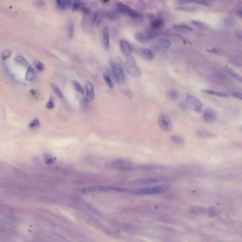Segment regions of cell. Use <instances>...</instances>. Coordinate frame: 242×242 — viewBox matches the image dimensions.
<instances>
[{
    "label": "cell",
    "mask_w": 242,
    "mask_h": 242,
    "mask_svg": "<svg viewBox=\"0 0 242 242\" xmlns=\"http://www.w3.org/2000/svg\"><path fill=\"white\" fill-rule=\"evenodd\" d=\"M224 71L227 74L230 75L231 77L234 78V79H236L237 80H238V82H240L242 83V77L240 76L239 74H237L235 72H234L232 70L229 69L227 68H225L224 69Z\"/></svg>",
    "instance_id": "484cf974"
},
{
    "label": "cell",
    "mask_w": 242,
    "mask_h": 242,
    "mask_svg": "<svg viewBox=\"0 0 242 242\" xmlns=\"http://www.w3.org/2000/svg\"><path fill=\"white\" fill-rule=\"evenodd\" d=\"M83 14L84 16L82 21V26L84 30H88L90 27L91 24H92L93 17L92 11L91 10V9H90V10Z\"/></svg>",
    "instance_id": "7c38bea8"
},
{
    "label": "cell",
    "mask_w": 242,
    "mask_h": 242,
    "mask_svg": "<svg viewBox=\"0 0 242 242\" xmlns=\"http://www.w3.org/2000/svg\"><path fill=\"white\" fill-rule=\"evenodd\" d=\"M34 64L37 69L40 71H43L44 69V65L42 62L38 60H34Z\"/></svg>",
    "instance_id": "60d3db41"
},
{
    "label": "cell",
    "mask_w": 242,
    "mask_h": 242,
    "mask_svg": "<svg viewBox=\"0 0 242 242\" xmlns=\"http://www.w3.org/2000/svg\"><path fill=\"white\" fill-rule=\"evenodd\" d=\"M203 118L208 122H213L218 118V113L212 108H207L203 111Z\"/></svg>",
    "instance_id": "30bf717a"
},
{
    "label": "cell",
    "mask_w": 242,
    "mask_h": 242,
    "mask_svg": "<svg viewBox=\"0 0 242 242\" xmlns=\"http://www.w3.org/2000/svg\"><path fill=\"white\" fill-rule=\"evenodd\" d=\"M172 27L174 30L181 33H187L193 30V29L190 27L185 24H176L173 25Z\"/></svg>",
    "instance_id": "ffe728a7"
},
{
    "label": "cell",
    "mask_w": 242,
    "mask_h": 242,
    "mask_svg": "<svg viewBox=\"0 0 242 242\" xmlns=\"http://www.w3.org/2000/svg\"><path fill=\"white\" fill-rule=\"evenodd\" d=\"M225 22L227 24L229 25H232L235 24V21L234 19H231V18H227V19H225Z\"/></svg>",
    "instance_id": "681fc988"
},
{
    "label": "cell",
    "mask_w": 242,
    "mask_h": 242,
    "mask_svg": "<svg viewBox=\"0 0 242 242\" xmlns=\"http://www.w3.org/2000/svg\"><path fill=\"white\" fill-rule=\"evenodd\" d=\"M237 37H238V38L241 39L242 40V31H238L236 33Z\"/></svg>",
    "instance_id": "9f6ffc18"
},
{
    "label": "cell",
    "mask_w": 242,
    "mask_h": 242,
    "mask_svg": "<svg viewBox=\"0 0 242 242\" xmlns=\"http://www.w3.org/2000/svg\"><path fill=\"white\" fill-rule=\"evenodd\" d=\"M86 102L88 103H91L94 99V91L93 85L91 82H88L86 85Z\"/></svg>",
    "instance_id": "2e32d148"
},
{
    "label": "cell",
    "mask_w": 242,
    "mask_h": 242,
    "mask_svg": "<svg viewBox=\"0 0 242 242\" xmlns=\"http://www.w3.org/2000/svg\"><path fill=\"white\" fill-rule=\"evenodd\" d=\"M232 96L233 97H235L237 99H240L242 100V93L238 92H233L232 93Z\"/></svg>",
    "instance_id": "c3c4849f"
},
{
    "label": "cell",
    "mask_w": 242,
    "mask_h": 242,
    "mask_svg": "<svg viewBox=\"0 0 242 242\" xmlns=\"http://www.w3.org/2000/svg\"><path fill=\"white\" fill-rule=\"evenodd\" d=\"M158 123L160 129L166 132H170L173 127V124L170 117L163 112L159 114L158 117Z\"/></svg>",
    "instance_id": "277c9868"
},
{
    "label": "cell",
    "mask_w": 242,
    "mask_h": 242,
    "mask_svg": "<svg viewBox=\"0 0 242 242\" xmlns=\"http://www.w3.org/2000/svg\"><path fill=\"white\" fill-rule=\"evenodd\" d=\"M72 84L74 85V88L75 90H76L78 92L80 93L82 95H84L85 93L84 90H83V88L82 87V86L80 85V84L76 81V80H73L72 81Z\"/></svg>",
    "instance_id": "e575fe53"
},
{
    "label": "cell",
    "mask_w": 242,
    "mask_h": 242,
    "mask_svg": "<svg viewBox=\"0 0 242 242\" xmlns=\"http://www.w3.org/2000/svg\"><path fill=\"white\" fill-rule=\"evenodd\" d=\"M87 205L88 207V209H90V211H92V212H94L97 215H98V216H99L100 217H103V214H102L101 213L100 211L98 210V209H96L95 208H94L93 206H92L90 204H88L87 203Z\"/></svg>",
    "instance_id": "ee69618b"
},
{
    "label": "cell",
    "mask_w": 242,
    "mask_h": 242,
    "mask_svg": "<svg viewBox=\"0 0 242 242\" xmlns=\"http://www.w3.org/2000/svg\"><path fill=\"white\" fill-rule=\"evenodd\" d=\"M172 140L173 142L177 143H182L184 142V139L182 138L177 135H174L171 137Z\"/></svg>",
    "instance_id": "b9f144b4"
},
{
    "label": "cell",
    "mask_w": 242,
    "mask_h": 242,
    "mask_svg": "<svg viewBox=\"0 0 242 242\" xmlns=\"http://www.w3.org/2000/svg\"><path fill=\"white\" fill-rule=\"evenodd\" d=\"M189 1H178V4H179L180 6H183V5H185V4H187V3H189Z\"/></svg>",
    "instance_id": "11a10c76"
},
{
    "label": "cell",
    "mask_w": 242,
    "mask_h": 242,
    "mask_svg": "<svg viewBox=\"0 0 242 242\" xmlns=\"http://www.w3.org/2000/svg\"><path fill=\"white\" fill-rule=\"evenodd\" d=\"M170 187L167 185H160L145 188H122L121 192L134 195H150L164 193L168 191Z\"/></svg>",
    "instance_id": "6da1fadb"
},
{
    "label": "cell",
    "mask_w": 242,
    "mask_h": 242,
    "mask_svg": "<svg viewBox=\"0 0 242 242\" xmlns=\"http://www.w3.org/2000/svg\"><path fill=\"white\" fill-rule=\"evenodd\" d=\"M167 97L168 98L172 100H176L177 98L178 97V92L176 90H173L168 91L166 94Z\"/></svg>",
    "instance_id": "8d00e7d4"
},
{
    "label": "cell",
    "mask_w": 242,
    "mask_h": 242,
    "mask_svg": "<svg viewBox=\"0 0 242 242\" xmlns=\"http://www.w3.org/2000/svg\"><path fill=\"white\" fill-rule=\"evenodd\" d=\"M103 78L105 82H106L109 88H111V89H113L114 88V85L109 75L106 73H104L103 75Z\"/></svg>",
    "instance_id": "1f68e13d"
},
{
    "label": "cell",
    "mask_w": 242,
    "mask_h": 242,
    "mask_svg": "<svg viewBox=\"0 0 242 242\" xmlns=\"http://www.w3.org/2000/svg\"><path fill=\"white\" fill-rule=\"evenodd\" d=\"M102 37L104 47L106 50H108L110 49V35L108 26H105L103 27L102 30Z\"/></svg>",
    "instance_id": "9a60e30c"
},
{
    "label": "cell",
    "mask_w": 242,
    "mask_h": 242,
    "mask_svg": "<svg viewBox=\"0 0 242 242\" xmlns=\"http://www.w3.org/2000/svg\"><path fill=\"white\" fill-rule=\"evenodd\" d=\"M72 11H81L83 13L90 10L88 3L86 1H73Z\"/></svg>",
    "instance_id": "4fadbf2b"
},
{
    "label": "cell",
    "mask_w": 242,
    "mask_h": 242,
    "mask_svg": "<svg viewBox=\"0 0 242 242\" xmlns=\"http://www.w3.org/2000/svg\"><path fill=\"white\" fill-rule=\"evenodd\" d=\"M44 159L45 163L47 165H51L55 162L53 157L49 154H45L44 156Z\"/></svg>",
    "instance_id": "74e56055"
},
{
    "label": "cell",
    "mask_w": 242,
    "mask_h": 242,
    "mask_svg": "<svg viewBox=\"0 0 242 242\" xmlns=\"http://www.w3.org/2000/svg\"><path fill=\"white\" fill-rule=\"evenodd\" d=\"M11 52L10 50L6 49L5 50L3 51L1 54V58L2 60L3 61L6 60L10 58L11 55Z\"/></svg>",
    "instance_id": "f35d334b"
},
{
    "label": "cell",
    "mask_w": 242,
    "mask_h": 242,
    "mask_svg": "<svg viewBox=\"0 0 242 242\" xmlns=\"http://www.w3.org/2000/svg\"><path fill=\"white\" fill-rule=\"evenodd\" d=\"M186 103L188 108L190 110L198 113L203 112V104L200 99L193 95H188L187 98Z\"/></svg>",
    "instance_id": "5b68a950"
},
{
    "label": "cell",
    "mask_w": 242,
    "mask_h": 242,
    "mask_svg": "<svg viewBox=\"0 0 242 242\" xmlns=\"http://www.w3.org/2000/svg\"><path fill=\"white\" fill-rule=\"evenodd\" d=\"M109 64L111 68L112 72L116 82L119 84L124 83L126 80V76L122 60L120 58H117V61L113 59L110 60Z\"/></svg>",
    "instance_id": "7a4b0ae2"
},
{
    "label": "cell",
    "mask_w": 242,
    "mask_h": 242,
    "mask_svg": "<svg viewBox=\"0 0 242 242\" xmlns=\"http://www.w3.org/2000/svg\"><path fill=\"white\" fill-rule=\"evenodd\" d=\"M135 37L138 42L142 43H145L149 41L143 32H137L135 34Z\"/></svg>",
    "instance_id": "4316f807"
},
{
    "label": "cell",
    "mask_w": 242,
    "mask_h": 242,
    "mask_svg": "<svg viewBox=\"0 0 242 242\" xmlns=\"http://www.w3.org/2000/svg\"><path fill=\"white\" fill-rule=\"evenodd\" d=\"M106 12L103 9H99L96 11L93 15L92 25L93 27H98L106 18Z\"/></svg>",
    "instance_id": "ba28073f"
},
{
    "label": "cell",
    "mask_w": 242,
    "mask_h": 242,
    "mask_svg": "<svg viewBox=\"0 0 242 242\" xmlns=\"http://www.w3.org/2000/svg\"><path fill=\"white\" fill-rule=\"evenodd\" d=\"M113 167L120 171L129 172L134 171L135 166L131 162L124 160H116L112 162Z\"/></svg>",
    "instance_id": "52a82bcc"
},
{
    "label": "cell",
    "mask_w": 242,
    "mask_h": 242,
    "mask_svg": "<svg viewBox=\"0 0 242 242\" xmlns=\"http://www.w3.org/2000/svg\"><path fill=\"white\" fill-rule=\"evenodd\" d=\"M159 47L163 49H168L171 46L172 44L170 41L166 39H161L158 41Z\"/></svg>",
    "instance_id": "f546056e"
},
{
    "label": "cell",
    "mask_w": 242,
    "mask_h": 242,
    "mask_svg": "<svg viewBox=\"0 0 242 242\" xmlns=\"http://www.w3.org/2000/svg\"><path fill=\"white\" fill-rule=\"evenodd\" d=\"M125 67L128 74L132 77L138 78L141 76L142 70L132 55L127 58L125 62Z\"/></svg>",
    "instance_id": "3957f363"
},
{
    "label": "cell",
    "mask_w": 242,
    "mask_h": 242,
    "mask_svg": "<svg viewBox=\"0 0 242 242\" xmlns=\"http://www.w3.org/2000/svg\"><path fill=\"white\" fill-rule=\"evenodd\" d=\"M120 47L122 55L125 57H129L132 53V48L129 43L124 40H121Z\"/></svg>",
    "instance_id": "5bb4252c"
},
{
    "label": "cell",
    "mask_w": 242,
    "mask_h": 242,
    "mask_svg": "<svg viewBox=\"0 0 242 242\" xmlns=\"http://www.w3.org/2000/svg\"><path fill=\"white\" fill-rule=\"evenodd\" d=\"M198 134L200 136V137L202 138H212L215 137L214 134H212L211 132H209L205 130L199 131Z\"/></svg>",
    "instance_id": "836d02e7"
},
{
    "label": "cell",
    "mask_w": 242,
    "mask_h": 242,
    "mask_svg": "<svg viewBox=\"0 0 242 242\" xmlns=\"http://www.w3.org/2000/svg\"><path fill=\"white\" fill-rule=\"evenodd\" d=\"M39 126V121L37 119H34V120L32 121L31 122H30V124H29V127L32 129H35V128H38Z\"/></svg>",
    "instance_id": "ab89813d"
},
{
    "label": "cell",
    "mask_w": 242,
    "mask_h": 242,
    "mask_svg": "<svg viewBox=\"0 0 242 242\" xmlns=\"http://www.w3.org/2000/svg\"><path fill=\"white\" fill-rule=\"evenodd\" d=\"M143 32L148 40L154 39L157 35V30L153 29L152 27L150 26L147 27Z\"/></svg>",
    "instance_id": "7402d4cb"
},
{
    "label": "cell",
    "mask_w": 242,
    "mask_h": 242,
    "mask_svg": "<svg viewBox=\"0 0 242 242\" xmlns=\"http://www.w3.org/2000/svg\"><path fill=\"white\" fill-rule=\"evenodd\" d=\"M167 166L161 165H144L135 166L134 170H149L156 169H164L167 168Z\"/></svg>",
    "instance_id": "e0dca14e"
},
{
    "label": "cell",
    "mask_w": 242,
    "mask_h": 242,
    "mask_svg": "<svg viewBox=\"0 0 242 242\" xmlns=\"http://www.w3.org/2000/svg\"><path fill=\"white\" fill-rule=\"evenodd\" d=\"M35 78V72L33 67L29 66L27 68V71L26 72L25 80L28 82H32L34 80Z\"/></svg>",
    "instance_id": "d4e9b609"
},
{
    "label": "cell",
    "mask_w": 242,
    "mask_h": 242,
    "mask_svg": "<svg viewBox=\"0 0 242 242\" xmlns=\"http://www.w3.org/2000/svg\"><path fill=\"white\" fill-rule=\"evenodd\" d=\"M174 9L180 11H187V12H194L197 10L195 6H178L174 7Z\"/></svg>",
    "instance_id": "f1b7e54d"
},
{
    "label": "cell",
    "mask_w": 242,
    "mask_h": 242,
    "mask_svg": "<svg viewBox=\"0 0 242 242\" xmlns=\"http://www.w3.org/2000/svg\"><path fill=\"white\" fill-rule=\"evenodd\" d=\"M15 61L18 64L24 67L27 66H28V63L27 61L24 57L21 55H17L15 57Z\"/></svg>",
    "instance_id": "4dcf8cb0"
},
{
    "label": "cell",
    "mask_w": 242,
    "mask_h": 242,
    "mask_svg": "<svg viewBox=\"0 0 242 242\" xmlns=\"http://www.w3.org/2000/svg\"><path fill=\"white\" fill-rule=\"evenodd\" d=\"M163 20L160 18H156L153 21L150 22V27L156 30L161 29L162 26H163Z\"/></svg>",
    "instance_id": "603a6c76"
},
{
    "label": "cell",
    "mask_w": 242,
    "mask_h": 242,
    "mask_svg": "<svg viewBox=\"0 0 242 242\" xmlns=\"http://www.w3.org/2000/svg\"><path fill=\"white\" fill-rule=\"evenodd\" d=\"M208 215L209 217L212 218L215 217L216 215V211H215V209L213 208L209 209L208 211Z\"/></svg>",
    "instance_id": "bcb514c9"
},
{
    "label": "cell",
    "mask_w": 242,
    "mask_h": 242,
    "mask_svg": "<svg viewBox=\"0 0 242 242\" xmlns=\"http://www.w3.org/2000/svg\"><path fill=\"white\" fill-rule=\"evenodd\" d=\"M54 105H55V104H54V99H53V97L51 96L50 98H49V100L46 104V108L48 109H53L54 108Z\"/></svg>",
    "instance_id": "7bdbcfd3"
},
{
    "label": "cell",
    "mask_w": 242,
    "mask_h": 242,
    "mask_svg": "<svg viewBox=\"0 0 242 242\" xmlns=\"http://www.w3.org/2000/svg\"><path fill=\"white\" fill-rule=\"evenodd\" d=\"M201 92L206 94H209L210 95L215 96L219 97H227V95L224 93L220 92L219 91H215L213 90H206V89H202L200 90Z\"/></svg>",
    "instance_id": "cb8c5ba5"
},
{
    "label": "cell",
    "mask_w": 242,
    "mask_h": 242,
    "mask_svg": "<svg viewBox=\"0 0 242 242\" xmlns=\"http://www.w3.org/2000/svg\"><path fill=\"white\" fill-rule=\"evenodd\" d=\"M146 15H147V18L148 19V20L150 21V22H151L152 21H153L154 19H156L155 15L153 14L148 13Z\"/></svg>",
    "instance_id": "816d5d0a"
},
{
    "label": "cell",
    "mask_w": 242,
    "mask_h": 242,
    "mask_svg": "<svg viewBox=\"0 0 242 242\" xmlns=\"http://www.w3.org/2000/svg\"><path fill=\"white\" fill-rule=\"evenodd\" d=\"M166 180V178L164 177H156V178H142L135 179L131 181V185H140V184H146L153 183L162 182Z\"/></svg>",
    "instance_id": "9c48e42d"
},
{
    "label": "cell",
    "mask_w": 242,
    "mask_h": 242,
    "mask_svg": "<svg viewBox=\"0 0 242 242\" xmlns=\"http://www.w3.org/2000/svg\"><path fill=\"white\" fill-rule=\"evenodd\" d=\"M131 8L129 6L124 4L121 2H117L116 3V11L119 13L122 14H127Z\"/></svg>",
    "instance_id": "44dd1931"
},
{
    "label": "cell",
    "mask_w": 242,
    "mask_h": 242,
    "mask_svg": "<svg viewBox=\"0 0 242 242\" xmlns=\"http://www.w3.org/2000/svg\"><path fill=\"white\" fill-rule=\"evenodd\" d=\"M128 14L136 23H141L144 20V17L142 14L136 10L131 9Z\"/></svg>",
    "instance_id": "ac0fdd59"
},
{
    "label": "cell",
    "mask_w": 242,
    "mask_h": 242,
    "mask_svg": "<svg viewBox=\"0 0 242 242\" xmlns=\"http://www.w3.org/2000/svg\"><path fill=\"white\" fill-rule=\"evenodd\" d=\"M106 17L110 20H115L119 17V14L116 11H109L106 12Z\"/></svg>",
    "instance_id": "d6a6232c"
},
{
    "label": "cell",
    "mask_w": 242,
    "mask_h": 242,
    "mask_svg": "<svg viewBox=\"0 0 242 242\" xmlns=\"http://www.w3.org/2000/svg\"><path fill=\"white\" fill-rule=\"evenodd\" d=\"M192 2L203 6H209L211 4L209 1H193Z\"/></svg>",
    "instance_id": "f6af8a7d"
},
{
    "label": "cell",
    "mask_w": 242,
    "mask_h": 242,
    "mask_svg": "<svg viewBox=\"0 0 242 242\" xmlns=\"http://www.w3.org/2000/svg\"><path fill=\"white\" fill-rule=\"evenodd\" d=\"M35 5L37 7H42L45 5V3L43 1H38L34 3Z\"/></svg>",
    "instance_id": "f907efd6"
},
{
    "label": "cell",
    "mask_w": 242,
    "mask_h": 242,
    "mask_svg": "<svg viewBox=\"0 0 242 242\" xmlns=\"http://www.w3.org/2000/svg\"><path fill=\"white\" fill-rule=\"evenodd\" d=\"M55 2L56 7L61 11L67 10L73 5V2L71 1L57 0Z\"/></svg>",
    "instance_id": "d6986e66"
},
{
    "label": "cell",
    "mask_w": 242,
    "mask_h": 242,
    "mask_svg": "<svg viewBox=\"0 0 242 242\" xmlns=\"http://www.w3.org/2000/svg\"><path fill=\"white\" fill-rule=\"evenodd\" d=\"M74 22L72 20H70L68 24V38L70 40L72 39L74 37Z\"/></svg>",
    "instance_id": "83f0119b"
},
{
    "label": "cell",
    "mask_w": 242,
    "mask_h": 242,
    "mask_svg": "<svg viewBox=\"0 0 242 242\" xmlns=\"http://www.w3.org/2000/svg\"><path fill=\"white\" fill-rule=\"evenodd\" d=\"M236 13L240 18L242 19V10H237L236 11Z\"/></svg>",
    "instance_id": "db71d44e"
},
{
    "label": "cell",
    "mask_w": 242,
    "mask_h": 242,
    "mask_svg": "<svg viewBox=\"0 0 242 242\" xmlns=\"http://www.w3.org/2000/svg\"><path fill=\"white\" fill-rule=\"evenodd\" d=\"M192 23L195 26H197L198 27H205V24L203 22L198 21H192Z\"/></svg>",
    "instance_id": "7dc6e473"
},
{
    "label": "cell",
    "mask_w": 242,
    "mask_h": 242,
    "mask_svg": "<svg viewBox=\"0 0 242 242\" xmlns=\"http://www.w3.org/2000/svg\"><path fill=\"white\" fill-rule=\"evenodd\" d=\"M51 86V88L54 91L56 95L57 96V97L59 98L63 99L64 98V96H63V93L60 90V89L57 86H56L55 85L53 84H52Z\"/></svg>",
    "instance_id": "d590c367"
},
{
    "label": "cell",
    "mask_w": 242,
    "mask_h": 242,
    "mask_svg": "<svg viewBox=\"0 0 242 242\" xmlns=\"http://www.w3.org/2000/svg\"><path fill=\"white\" fill-rule=\"evenodd\" d=\"M122 188L111 186V185H93L82 189V192L83 193H88L94 192H106L114 191L121 192Z\"/></svg>",
    "instance_id": "8992f818"
},
{
    "label": "cell",
    "mask_w": 242,
    "mask_h": 242,
    "mask_svg": "<svg viewBox=\"0 0 242 242\" xmlns=\"http://www.w3.org/2000/svg\"><path fill=\"white\" fill-rule=\"evenodd\" d=\"M178 37H179L180 38H181L183 41H185V42H187V43H188V44H190V45H192V44L190 42V41H189L187 38H185V37H183V35H178Z\"/></svg>",
    "instance_id": "f5cc1de1"
},
{
    "label": "cell",
    "mask_w": 242,
    "mask_h": 242,
    "mask_svg": "<svg viewBox=\"0 0 242 242\" xmlns=\"http://www.w3.org/2000/svg\"><path fill=\"white\" fill-rule=\"evenodd\" d=\"M137 53L140 58L145 61H151L154 57L152 51L147 48L139 47L137 50Z\"/></svg>",
    "instance_id": "8fae6325"
}]
</instances>
